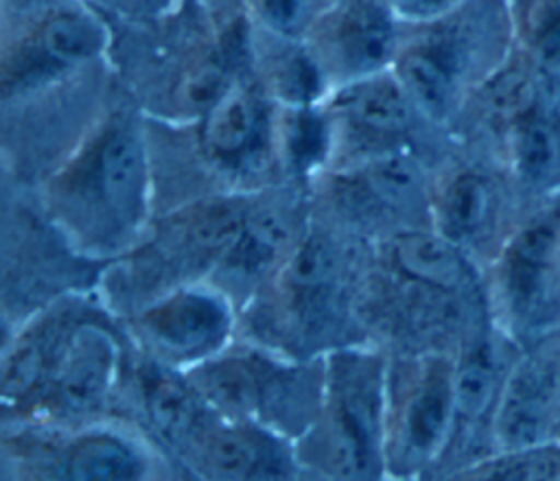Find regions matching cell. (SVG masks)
I'll list each match as a JSON object with an SVG mask.
<instances>
[{"label":"cell","instance_id":"1","mask_svg":"<svg viewBox=\"0 0 560 481\" xmlns=\"http://www.w3.org/2000/svg\"><path fill=\"white\" fill-rule=\"evenodd\" d=\"M311 28L315 39L311 55L322 74H343L346 83L385 72L400 46L385 0H332Z\"/></svg>","mask_w":560,"mask_h":481},{"label":"cell","instance_id":"2","mask_svg":"<svg viewBox=\"0 0 560 481\" xmlns=\"http://www.w3.org/2000/svg\"><path fill=\"white\" fill-rule=\"evenodd\" d=\"M475 52L472 26L464 13L433 22L413 42L398 46L394 74L427 118H444L462 90Z\"/></svg>","mask_w":560,"mask_h":481},{"label":"cell","instance_id":"3","mask_svg":"<svg viewBox=\"0 0 560 481\" xmlns=\"http://www.w3.org/2000/svg\"><path fill=\"white\" fill-rule=\"evenodd\" d=\"M107 28L85 7H52L4 57V94L39 85L103 52Z\"/></svg>","mask_w":560,"mask_h":481},{"label":"cell","instance_id":"4","mask_svg":"<svg viewBox=\"0 0 560 481\" xmlns=\"http://www.w3.org/2000/svg\"><path fill=\"white\" fill-rule=\"evenodd\" d=\"M332 400V455L350 477L372 472L378 442L381 385L370 361L352 359L337 372Z\"/></svg>","mask_w":560,"mask_h":481},{"label":"cell","instance_id":"5","mask_svg":"<svg viewBox=\"0 0 560 481\" xmlns=\"http://www.w3.org/2000/svg\"><path fill=\"white\" fill-rule=\"evenodd\" d=\"M90 168L109 210L133 223L144 208L147 151L138 125L129 116H114L96 136Z\"/></svg>","mask_w":560,"mask_h":481},{"label":"cell","instance_id":"6","mask_svg":"<svg viewBox=\"0 0 560 481\" xmlns=\"http://www.w3.org/2000/svg\"><path fill=\"white\" fill-rule=\"evenodd\" d=\"M149 335L171 352L199 354L217 345L228 328L225 304L201 291H184L142 317Z\"/></svg>","mask_w":560,"mask_h":481},{"label":"cell","instance_id":"7","mask_svg":"<svg viewBox=\"0 0 560 481\" xmlns=\"http://www.w3.org/2000/svg\"><path fill=\"white\" fill-rule=\"evenodd\" d=\"M332 109L352 127L383 138L405 133L418 112L394 72L343 83L332 98Z\"/></svg>","mask_w":560,"mask_h":481},{"label":"cell","instance_id":"8","mask_svg":"<svg viewBox=\"0 0 560 481\" xmlns=\"http://www.w3.org/2000/svg\"><path fill=\"white\" fill-rule=\"evenodd\" d=\"M267 131L262 101L245 83H232L223 96L203 112L201 144L223 162H236L252 155Z\"/></svg>","mask_w":560,"mask_h":481},{"label":"cell","instance_id":"9","mask_svg":"<svg viewBox=\"0 0 560 481\" xmlns=\"http://www.w3.org/2000/svg\"><path fill=\"white\" fill-rule=\"evenodd\" d=\"M553 387V372L545 363L529 361L512 374L497 413V435L508 448H527L542 435Z\"/></svg>","mask_w":560,"mask_h":481},{"label":"cell","instance_id":"10","mask_svg":"<svg viewBox=\"0 0 560 481\" xmlns=\"http://www.w3.org/2000/svg\"><path fill=\"white\" fill-rule=\"evenodd\" d=\"M114 343L96 328H81L57 365V396L68 409H88L105 394L114 372Z\"/></svg>","mask_w":560,"mask_h":481},{"label":"cell","instance_id":"11","mask_svg":"<svg viewBox=\"0 0 560 481\" xmlns=\"http://www.w3.org/2000/svg\"><path fill=\"white\" fill-rule=\"evenodd\" d=\"M453 411L455 394L451 376L442 367L431 369L402 411L405 448L416 457L435 450L444 439Z\"/></svg>","mask_w":560,"mask_h":481},{"label":"cell","instance_id":"12","mask_svg":"<svg viewBox=\"0 0 560 481\" xmlns=\"http://www.w3.org/2000/svg\"><path fill=\"white\" fill-rule=\"evenodd\" d=\"M556 241L558 225L553 219L534 221L512 238L503 260V278L514 304L527 306L540 291Z\"/></svg>","mask_w":560,"mask_h":481},{"label":"cell","instance_id":"13","mask_svg":"<svg viewBox=\"0 0 560 481\" xmlns=\"http://www.w3.org/2000/svg\"><path fill=\"white\" fill-rule=\"evenodd\" d=\"M394 260L411 278L438 289H455L464 278L457 251L442 236L424 232L400 234L394 241Z\"/></svg>","mask_w":560,"mask_h":481},{"label":"cell","instance_id":"14","mask_svg":"<svg viewBox=\"0 0 560 481\" xmlns=\"http://www.w3.org/2000/svg\"><path fill=\"white\" fill-rule=\"evenodd\" d=\"M66 474L83 481L138 479L142 474V461L127 442L107 433H94L70 448Z\"/></svg>","mask_w":560,"mask_h":481},{"label":"cell","instance_id":"15","mask_svg":"<svg viewBox=\"0 0 560 481\" xmlns=\"http://www.w3.org/2000/svg\"><path fill=\"white\" fill-rule=\"evenodd\" d=\"M144 402L155 426L173 442L186 435L197 420L192 396L177 380L158 369L144 374Z\"/></svg>","mask_w":560,"mask_h":481},{"label":"cell","instance_id":"16","mask_svg":"<svg viewBox=\"0 0 560 481\" xmlns=\"http://www.w3.org/2000/svg\"><path fill=\"white\" fill-rule=\"evenodd\" d=\"M490 208V190L483 177L459 173L453 177L440 201V221L446 234L466 236L479 230Z\"/></svg>","mask_w":560,"mask_h":481},{"label":"cell","instance_id":"17","mask_svg":"<svg viewBox=\"0 0 560 481\" xmlns=\"http://www.w3.org/2000/svg\"><path fill=\"white\" fill-rule=\"evenodd\" d=\"M201 391L232 413H252L260 402V383L249 365L230 359L210 365L199 376Z\"/></svg>","mask_w":560,"mask_h":481},{"label":"cell","instance_id":"18","mask_svg":"<svg viewBox=\"0 0 560 481\" xmlns=\"http://www.w3.org/2000/svg\"><path fill=\"white\" fill-rule=\"evenodd\" d=\"M247 216L234 203H212L192 216L188 225L190 243L199 251L230 254L245 232Z\"/></svg>","mask_w":560,"mask_h":481},{"label":"cell","instance_id":"19","mask_svg":"<svg viewBox=\"0 0 560 481\" xmlns=\"http://www.w3.org/2000/svg\"><path fill=\"white\" fill-rule=\"evenodd\" d=\"M363 181L368 190L387 203H405L413 197L420 184L413 160L398 151L381 153L372 157L363 168Z\"/></svg>","mask_w":560,"mask_h":481},{"label":"cell","instance_id":"20","mask_svg":"<svg viewBox=\"0 0 560 481\" xmlns=\"http://www.w3.org/2000/svg\"><path fill=\"white\" fill-rule=\"evenodd\" d=\"M328 125L319 114H315L308 105L289 107L282 118L280 140L295 166H308L322 160L328 144Z\"/></svg>","mask_w":560,"mask_h":481},{"label":"cell","instance_id":"21","mask_svg":"<svg viewBox=\"0 0 560 481\" xmlns=\"http://www.w3.org/2000/svg\"><path fill=\"white\" fill-rule=\"evenodd\" d=\"M291 238V227L287 219L273 210H262L247 216L245 232L236 247L230 251L241 265L256 267L269 260L278 249H282Z\"/></svg>","mask_w":560,"mask_h":481},{"label":"cell","instance_id":"22","mask_svg":"<svg viewBox=\"0 0 560 481\" xmlns=\"http://www.w3.org/2000/svg\"><path fill=\"white\" fill-rule=\"evenodd\" d=\"M494 385L492 361L486 350H475L459 367L453 380L455 411L464 418H477L486 411Z\"/></svg>","mask_w":560,"mask_h":481},{"label":"cell","instance_id":"23","mask_svg":"<svg viewBox=\"0 0 560 481\" xmlns=\"http://www.w3.org/2000/svg\"><path fill=\"white\" fill-rule=\"evenodd\" d=\"M208 461L214 474L225 479H247L260 472L262 453L258 444L236 431H225L212 437L208 446Z\"/></svg>","mask_w":560,"mask_h":481},{"label":"cell","instance_id":"24","mask_svg":"<svg viewBox=\"0 0 560 481\" xmlns=\"http://www.w3.org/2000/svg\"><path fill=\"white\" fill-rule=\"evenodd\" d=\"M335 258L322 238H308L295 249L287 267V286L295 295H308L326 286L332 278Z\"/></svg>","mask_w":560,"mask_h":481},{"label":"cell","instance_id":"25","mask_svg":"<svg viewBox=\"0 0 560 481\" xmlns=\"http://www.w3.org/2000/svg\"><path fill=\"white\" fill-rule=\"evenodd\" d=\"M249 11L276 35H298L319 15L317 4L324 0H245Z\"/></svg>","mask_w":560,"mask_h":481},{"label":"cell","instance_id":"26","mask_svg":"<svg viewBox=\"0 0 560 481\" xmlns=\"http://www.w3.org/2000/svg\"><path fill=\"white\" fill-rule=\"evenodd\" d=\"M558 472V457L542 450H516V455L490 461L470 470L477 479H551Z\"/></svg>","mask_w":560,"mask_h":481},{"label":"cell","instance_id":"27","mask_svg":"<svg viewBox=\"0 0 560 481\" xmlns=\"http://www.w3.org/2000/svg\"><path fill=\"white\" fill-rule=\"evenodd\" d=\"M46 365V350L39 337L24 341L22 345L15 348L13 354H9L4 363V374H2V387L7 396H22L26 394L39 374L44 372Z\"/></svg>","mask_w":560,"mask_h":481},{"label":"cell","instance_id":"28","mask_svg":"<svg viewBox=\"0 0 560 481\" xmlns=\"http://www.w3.org/2000/svg\"><path fill=\"white\" fill-rule=\"evenodd\" d=\"M551 136L529 112L516 120V160L529 175H538L551 162Z\"/></svg>","mask_w":560,"mask_h":481},{"label":"cell","instance_id":"29","mask_svg":"<svg viewBox=\"0 0 560 481\" xmlns=\"http://www.w3.org/2000/svg\"><path fill=\"white\" fill-rule=\"evenodd\" d=\"M529 26L534 46L545 57H560V0H540Z\"/></svg>","mask_w":560,"mask_h":481},{"label":"cell","instance_id":"30","mask_svg":"<svg viewBox=\"0 0 560 481\" xmlns=\"http://www.w3.org/2000/svg\"><path fill=\"white\" fill-rule=\"evenodd\" d=\"M392 9L398 7L400 11H409V13H427L433 9H440L442 4H446L448 0H385Z\"/></svg>","mask_w":560,"mask_h":481}]
</instances>
